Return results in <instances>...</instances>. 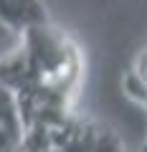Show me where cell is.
<instances>
[{
	"label": "cell",
	"instance_id": "obj_1",
	"mask_svg": "<svg viewBox=\"0 0 147 152\" xmlns=\"http://www.w3.org/2000/svg\"><path fill=\"white\" fill-rule=\"evenodd\" d=\"M81 76V48L53 23L20 33V46L0 58V84L15 96L23 132L53 129L69 119Z\"/></svg>",
	"mask_w": 147,
	"mask_h": 152
},
{
	"label": "cell",
	"instance_id": "obj_3",
	"mask_svg": "<svg viewBox=\"0 0 147 152\" xmlns=\"http://www.w3.org/2000/svg\"><path fill=\"white\" fill-rule=\"evenodd\" d=\"M135 74H137V79H140L142 84L147 86V48L140 53V58H137V66H135Z\"/></svg>",
	"mask_w": 147,
	"mask_h": 152
},
{
	"label": "cell",
	"instance_id": "obj_2",
	"mask_svg": "<svg viewBox=\"0 0 147 152\" xmlns=\"http://www.w3.org/2000/svg\"><path fill=\"white\" fill-rule=\"evenodd\" d=\"M0 23L20 36L31 28L51 23V15L43 0H0Z\"/></svg>",
	"mask_w": 147,
	"mask_h": 152
}]
</instances>
